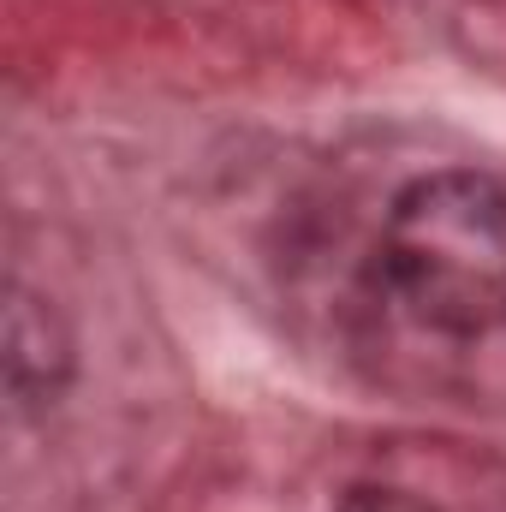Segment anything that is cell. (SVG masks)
<instances>
[{"label": "cell", "mask_w": 506, "mask_h": 512, "mask_svg": "<svg viewBox=\"0 0 506 512\" xmlns=\"http://www.w3.org/2000/svg\"><path fill=\"white\" fill-rule=\"evenodd\" d=\"M387 292L441 334H489L506 322V191L483 173L411 179L381 227Z\"/></svg>", "instance_id": "1"}, {"label": "cell", "mask_w": 506, "mask_h": 512, "mask_svg": "<svg viewBox=\"0 0 506 512\" xmlns=\"http://www.w3.org/2000/svg\"><path fill=\"white\" fill-rule=\"evenodd\" d=\"M334 512H435V507L429 501H411L399 489H358V495H346Z\"/></svg>", "instance_id": "2"}]
</instances>
